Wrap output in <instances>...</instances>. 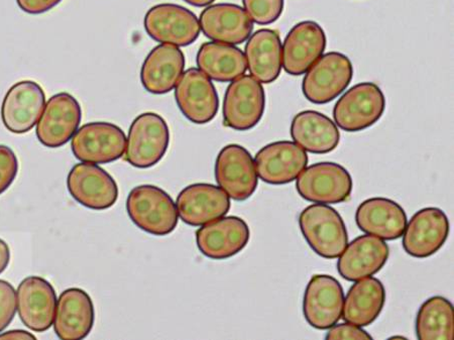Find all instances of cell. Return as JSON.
Here are the masks:
<instances>
[{"mask_svg":"<svg viewBox=\"0 0 454 340\" xmlns=\"http://www.w3.org/2000/svg\"><path fill=\"white\" fill-rule=\"evenodd\" d=\"M127 211L131 221L152 235L172 233L178 225L177 206L163 189L141 185L129 192Z\"/></svg>","mask_w":454,"mask_h":340,"instance_id":"6da1fadb","label":"cell"},{"mask_svg":"<svg viewBox=\"0 0 454 340\" xmlns=\"http://www.w3.org/2000/svg\"><path fill=\"white\" fill-rule=\"evenodd\" d=\"M299 226L309 247L327 260L338 258L348 243L346 224L333 207L313 204L300 214Z\"/></svg>","mask_w":454,"mask_h":340,"instance_id":"7a4b0ae2","label":"cell"},{"mask_svg":"<svg viewBox=\"0 0 454 340\" xmlns=\"http://www.w3.org/2000/svg\"><path fill=\"white\" fill-rule=\"evenodd\" d=\"M170 130L164 118L145 113L135 118L127 138L126 160L138 169H148L162 160L169 147Z\"/></svg>","mask_w":454,"mask_h":340,"instance_id":"3957f363","label":"cell"},{"mask_svg":"<svg viewBox=\"0 0 454 340\" xmlns=\"http://www.w3.org/2000/svg\"><path fill=\"white\" fill-rule=\"evenodd\" d=\"M354 77V66L340 51L322 55L305 73L302 92L314 105H326L347 90Z\"/></svg>","mask_w":454,"mask_h":340,"instance_id":"277c9868","label":"cell"},{"mask_svg":"<svg viewBox=\"0 0 454 340\" xmlns=\"http://www.w3.org/2000/svg\"><path fill=\"white\" fill-rule=\"evenodd\" d=\"M386 109L385 94L372 83L351 87L335 103L333 118L338 127L348 132H358L376 124Z\"/></svg>","mask_w":454,"mask_h":340,"instance_id":"5b68a950","label":"cell"},{"mask_svg":"<svg viewBox=\"0 0 454 340\" xmlns=\"http://www.w3.org/2000/svg\"><path fill=\"white\" fill-rule=\"evenodd\" d=\"M298 194L319 204H339L348 201L354 182L348 170L333 162H321L305 168L296 179Z\"/></svg>","mask_w":454,"mask_h":340,"instance_id":"8992f818","label":"cell"},{"mask_svg":"<svg viewBox=\"0 0 454 340\" xmlns=\"http://www.w3.org/2000/svg\"><path fill=\"white\" fill-rule=\"evenodd\" d=\"M144 26L151 39L176 47L192 45L201 31L200 20L192 11L172 4L153 6L145 13Z\"/></svg>","mask_w":454,"mask_h":340,"instance_id":"52a82bcc","label":"cell"},{"mask_svg":"<svg viewBox=\"0 0 454 340\" xmlns=\"http://www.w3.org/2000/svg\"><path fill=\"white\" fill-rule=\"evenodd\" d=\"M266 108V93L259 81L241 76L231 81L223 100L225 127L238 131L254 129L262 120Z\"/></svg>","mask_w":454,"mask_h":340,"instance_id":"ba28073f","label":"cell"},{"mask_svg":"<svg viewBox=\"0 0 454 340\" xmlns=\"http://www.w3.org/2000/svg\"><path fill=\"white\" fill-rule=\"evenodd\" d=\"M127 137L111 123H90L73 136L71 149L75 158L90 164H108L121 159L126 152Z\"/></svg>","mask_w":454,"mask_h":340,"instance_id":"9c48e42d","label":"cell"},{"mask_svg":"<svg viewBox=\"0 0 454 340\" xmlns=\"http://www.w3.org/2000/svg\"><path fill=\"white\" fill-rule=\"evenodd\" d=\"M82 121V106L74 96L67 92L55 94L36 123V138L43 146L57 149L69 142Z\"/></svg>","mask_w":454,"mask_h":340,"instance_id":"30bf717a","label":"cell"},{"mask_svg":"<svg viewBox=\"0 0 454 340\" xmlns=\"http://www.w3.org/2000/svg\"><path fill=\"white\" fill-rule=\"evenodd\" d=\"M215 179L234 202H245L258 187V174L250 152L239 145H227L215 162Z\"/></svg>","mask_w":454,"mask_h":340,"instance_id":"8fae6325","label":"cell"},{"mask_svg":"<svg viewBox=\"0 0 454 340\" xmlns=\"http://www.w3.org/2000/svg\"><path fill=\"white\" fill-rule=\"evenodd\" d=\"M70 195L92 210L111 209L119 198V187L111 174L90 162H80L71 169L67 177Z\"/></svg>","mask_w":454,"mask_h":340,"instance_id":"7c38bea8","label":"cell"},{"mask_svg":"<svg viewBox=\"0 0 454 340\" xmlns=\"http://www.w3.org/2000/svg\"><path fill=\"white\" fill-rule=\"evenodd\" d=\"M45 106L46 94L39 83L33 80L20 81L10 88L3 100L4 128L12 134H27L38 123Z\"/></svg>","mask_w":454,"mask_h":340,"instance_id":"4fadbf2b","label":"cell"},{"mask_svg":"<svg viewBox=\"0 0 454 340\" xmlns=\"http://www.w3.org/2000/svg\"><path fill=\"white\" fill-rule=\"evenodd\" d=\"M175 99L183 115L195 124H207L218 113L216 88L200 69L190 68L182 74L175 87Z\"/></svg>","mask_w":454,"mask_h":340,"instance_id":"5bb4252c","label":"cell"},{"mask_svg":"<svg viewBox=\"0 0 454 340\" xmlns=\"http://www.w3.org/2000/svg\"><path fill=\"white\" fill-rule=\"evenodd\" d=\"M326 35L317 21L304 20L293 27L282 47V66L291 76H301L324 55Z\"/></svg>","mask_w":454,"mask_h":340,"instance_id":"9a60e30c","label":"cell"},{"mask_svg":"<svg viewBox=\"0 0 454 340\" xmlns=\"http://www.w3.org/2000/svg\"><path fill=\"white\" fill-rule=\"evenodd\" d=\"M254 166L259 178L270 185L295 181L309 164V154L290 140L269 144L256 153Z\"/></svg>","mask_w":454,"mask_h":340,"instance_id":"2e32d148","label":"cell"},{"mask_svg":"<svg viewBox=\"0 0 454 340\" xmlns=\"http://www.w3.org/2000/svg\"><path fill=\"white\" fill-rule=\"evenodd\" d=\"M343 302V288L338 280L329 275H314L303 298L305 320L315 329H329L340 321Z\"/></svg>","mask_w":454,"mask_h":340,"instance_id":"e0dca14e","label":"cell"},{"mask_svg":"<svg viewBox=\"0 0 454 340\" xmlns=\"http://www.w3.org/2000/svg\"><path fill=\"white\" fill-rule=\"evenodd\" d=\"M450 234V220L436 207L417 211L403 233V248L409 256L427 258L441 249Z\"/></svg>","mask_w":454,"mask_h":340,"instance_id":"ac0fdd59","label":"cell"},{"mask_svg":"<svg viewBox=\"0 0 454 340\" xmlns=\"http://www.w3.org/2000/svg\"><path fill=\"white\" fill-rule=\"evenodd\" d=\"M250 238V227L238 217L210 221L196 232L197 247L202 255L215 261L238 255L247 246Z\"/></svg>","mask_w":454,"mask_h":340,"instance_id":"d6986e66","label":"cell"},{"mask_svg":"<svg viewBox=\"0 0 454 340\" xmlns=\"http://www.w3.org/2000/svg\"><path fill=\"white\" fill-rule=\"evenodd\" d=\"M57 295L47 280L31 276L21 281L17 291V310L21 322L34 332H45L54 323Z\"/></svg>","mask_w":454,"mask_h":340,"instance_id":"ffe728a7","label":"cell"},{"mask_svg":"<svg viewBox=\"0 0 454 340\" xmlns=\"http://www.w3.org/2000/svg\"><path fill=\"white\" fill-rule=\"evenodd\" d=\"M176 206L183 223L196 227L225 217L231 210V199L215 185L196 183L180 192Z\"/></svg>","mask_w":454,"mask_h":340,"instance_id":"44dd1931","label":"cell"},{"mask_svg":"<svg viewBox=\"0 0 454 340\" xmlns=\"http://www.w3.org/2000/svg\"><path fill=\"white\" fill-rule=\"evenodd\" d=\"M200 25L207 38L232 46L247 41L254 31L246 11L233 4L208 5L200 14Z\"/></svg>","mask_w":454,"mask_h":340,"instance_id":"7402d4cb","label":"cell"},{"mask_svg":"<svg viewBox=\"0 0 454 340\" xmlns=\"http://www.w3.org/2000/svg\"><path fill=\"white\" fill-rule=\"evenodd\" d=\"M390 249L377 236L365 234L351 241L339 257L338 271L344 280L356 282L376 275L384 268Z\"/></svg>","mask_w":454,"mask_h":340,"instance_id":"603a6c76","label":"cell"},{"mask_svg":"<svg viewBox=\"0 0 454 340\" xmlns=\"http://www.w3.org/2000/svg\"><path fill=\"white\" fill-rule=\"evenodd\" d=\"M95 321L92 299L80 288H69L59 297L54 318V330L62 340L84 339Z\"/></svg>","mask_w":454,"mask_h":340,"instance_id":"cb8c5ba5","label":"cell"},{"mask_svg":"<svg viewBox=\"0 0 454 340\" xmlns=\"http://www.w3.org/2000/svg\"><path fill=\"white\" fill-rule=\"evenodd\" d=\"M185 56L179 47L162 43L153 48L141 69V83L151 94L169 93L184 73Z\"/></svg>","mask_w":454,"mask_h":340,"instance_id":"d4e9b609","label":"cell"},{"mask_svg":"<svg viewBox=\"0 0 454 340\" xmlns=\"http://www.w3.org/2000/svg\"><path fill=\"white\" fill-rule=\"evenodd\" d=\"M356 223L364 233L385 241L401 238L407 225L403 207L391 199L370 198L357 207Z\"/></svg>","mask_w":454,"mask_h":340,"instance_id":"484cf974","label":"cell"},{"mask_svg":"<svg viewBox=\"0 0 454 340\" xmlns=\"http://www.w3.org/2000/svg\"><path fill=\"white\" fill-rule=\"evenodd\" d=\"M245 57L253 78L262 84L275 83L282 71L280 34L274 29H259L248 38Z\"/></svg>","mask_w":454,"mask_h":340,"instance_id":"4316f807","label":"cell"},{"mask_svg":"<svg viewBox=\"0 0 454 340\" xmlns=\"http://www.w3.org/2000/svg\"><path fill=\"white\" fill-rule=\"evenodd\" d=\"M290 134L305 152L317 154L332 153L339 146L338 125L324 114L305 110L293 118Z\"/></svg>","mask_w":454,"mask_h":340,"instance_id":"83f0119b","label":"cell"},{"mask_svg":"<svg viewBox=\"0 0 454 340\" xmlns=\"http://www.w3.org/2000/svg\"><path fill=\"white\" fill-rule=\"evenodd\" d=\"M386 289L377 278L356 281L343 302L342 320L356 327H369L383 312Z\"/></svg>","mask_w":454,"mask_h":340,"instance_id":"f1b7e54d","label":"cell"},{"mask_svg":"<svg viewBox=\"0 0 454 340\" xmlns=\"http://www.w3.org/2000/svg\"><path fill=\"white\" fill-rule=\"evenodd\" d=\"M196 63L210 80L223 83L244 76L247 68L243 51L217 42L204 43L197 53Z\"/></svg>","mask_w":454,"mask_h":340,"instance_id":"f546056e","label":"cell"},{"mask_svg":"<svg viewBox=\"0 0 454 340\" xmlns=\"http://www.w3.org/2000/svg\"><path fill=\"white\" fill-rule=\"evenodd\" d=\"M415 328L420 340L453 339V305L442 296L429 298L423 303L417 314Z\"/></svg>","mask_w":454,"mask_h":340,"instance_id":"4dcf8cb0","label":"cell"},{"mask_svg":"<svg viewBox=\"0 0 454 340\" xmlns=\"http://www.w3.org/2000/svg\"><path fill=\"white\" fill-rule=\"evenodd\" d=\"M244 10L253 23L268 26L280 19L284 0H243Z\"/></svg>","mask_w":454,"mask_h":340,"instance_id":"1f68e13d","label":"cell"},{"mask_svg":"<svg viewBox=\"0 0 454 340\" xmlns=\"http://www.w3.org/2000/svg\"><path fill=\"white\" fill-rule=\"evenodd\" d=\"M19 172L17 154L10 146L0 145V195L12 186Z\"/></svg>","mask_w":454,"mask_h":340,"instance_id":"d6a6232c","label":"cell"},{"mask_svg":"<svg viewBox=\"0 0 454 340\" xmlns=\"http://www.w3.org/2000/svg\"><path fill=\"white\" fill-rule=\"evenodd\" d=\"M16 313L17 291L11 283L0 280V332L9 327Z\"/></svg>","mask_w":454,"mask_h":340,"instance_id":"836d02e7","label":"cell"},{"mask_svg":"<svg viewBox=\"0 0 454 340\" xmlns=\"http://www.w3.org/2000/svg\"><path fill=\"white\" fill-rule=\"evenodd\" d=\"M325 339H372V337L360 327L350 323L333 325L329 328Z\"/></svg>","mask_w":454,"mask_h":340,"instance_id":"e575fe53","label":"cell"},{"mask_svg":"<svg viewBox=\"0 0 454 340\" xmlns=\"http://www.w3.org/2000/svg\"><path fill=\"white\" fill-rule=\"evenodd\" d=\"M61 2L62 0H17L20 9L28 14L45 13Z\"/></svg>","mask_w":454,"mask_h":340,"instance_id":"d590c367","label":"cell"},{"mask_svg":"<svg viewBox=\"0 0 454 340\" xmlns=\"http://www.w3.org/2000/svg\"><path fill=\"white\" fill-rule=\"evenodd\" d=\"M11 261V249L9 245L0 240V273H4V270L9 267Z\"/></svg>","mask_w":454,"mask_h":340,"instance_id":"8d00e7d4","label":"cell"},{"mask_svg":"<svg viewBox=\"0 0 454 340\" xmlns=\"http://www.w3.org/2000/svg\"><path fill=\"white\" fill-rule=\"evenodd\" d=\"M0 339H35V337L25 330H11L4 332V335H0Z\"/></svg>","mask_w":454,"mask_h":340,"instance_id":"74e56055","label":"cell"},{"mask_svg":"<svg viewBox=\"0 0 454 340\" xmlns=\"http://www.w3.org/2000/svg\"><path fill=\"white\" fill-rule=\"evenodd\" d=\"M184 2L196 7H204L211 5L215 0H184Z\"/></svg>","mask_w":454,"mask_h":340,"instance_id":"f35d334b","label":"cell"}]
</instances>
